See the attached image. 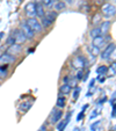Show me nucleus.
Here are the masks:
<instances>
[{
    "label": "nucleus",
    "mask_w": 116,
    "mask_h": 131,
    "mask_svg": "<svg viewBox=\"0 0 116 131\" xmlns=\"http://www.w3.org/2000/svg\"><path fill=\"white\" fill-rule=\"evenodd\" d=\"M44 9H43V4L42 2H36V15L40 17L44 16Z\"/></svg>",
    "instance_id": "14"
},
{
    "label": "nucleus",
    "mask_w": 116,
    "mask_h": 131,
    "mask_svg": "<svg viewBox=\"0 0 116 131\" xmlns=\"http://www.w3.org/2000/svg\"><path fill=\"white\" fill-rule=\"evenodd\" d=\"M4 35H5V33H2V31H1V33H0V39L4 37Z\"/></svg>",
    "instance_id": "40"
},
{
    "label": "nucleus",
    "mask_w": 116,
    "mask_h": 131,
    "mask_svg": "<svg viewBox=\"0 0 116 131\" xmlns=\"http://www.w3.org/2000/svg\"><path fill=\"white\" fill-rule=\"evenodd\" d=\"M20 51H21V44H16V43L9 45V48H8V50H7V52L9 53V55H12V56L17 55Z\"/></svg>",
    "instance_id": "10"
},
{
    "label": "nucleus",
    "mask_w": 116,
    "mask_h": 131,
    "mask_svg": "<svg viewBox=\"0 0 116 131\" xmlns=\"http://www.w3.org/2000/svg\"><path fill=\"white\" fill-rule=\"evenodd\" d=\"M66 2H67V4H72L73 0H66Z\"/></svg>",
    "instance_id": "42"
},
{
    "label": "nucleus",
    "mask_w": 116,
    "mask_h": 131,
    "mask_svg": "<svg viewBox=\"0 0 116 131\" xmlns=\"http://www.w3.org/2000/svg\"><path fill=\"white\" fill-rule=\"evenodd\" d=\"M89 52L92 56H98L99 52H100V48H98V46H94V45H92V46H89Z\"/></svg>",
    "instance_id": "20"
},
{
    "label": "nucleus",
    "mask_w": 116,
    "mask_h": 131,
    "mask_svg": "<svg viewBox=\"0 0 116 131\" xmlns=\"http://www.w3.org/2000/svg\"><path fill=\"white\" fill-rule=\"evenodd\" d=\"M44 16H45V17H46V19H48V20L52 23V22L57 19V13H56V12H51V11H50V12H48V13L44 14Z\"/></svg>",
    "instance_id": "16"
},
{
    "label": "nucleus",
    "mask_w": 116,
    "mask_h": 131,
    "mask_svg": "<svg viewBox=\"0 0 116 131\" xmlns=\"http://www.w3.org/2000/svg\"><path fill=\"white\" fill-rule=\"evenodd\" d=\"M99 80H100V82H103V81H104V78H100Z\"/></svg>",
    "instance_id": "44"
},
{
    "label": "nucleus",
    "mask_w": 116,
    "mask_h": 131,
    "mask_svg": "<svg viewBox=\"0 0 116 131\" xmlns=\"http://www.w3.org/2000/svg\"><path fill=\"white\" fill-rule=\"evenodd\" d=\"M14 60H15L14 56L9 55L8 52H5L0 56V64H6V65H7V64L14 63Z\"/></svg>",
    "instance_id": "9"
},
{
    "label": "nucleus",
    "mask_w": 116,
    "mask_h": 131,
    "mask_svg": "<svg viewBox=\"0 0 116 131\" xmlns=\"http://www.w3.org/2000/svg\"><path fill=\"white\" fill-rule=\"evenodd\" d=\"M14 43H15L14 37H13V35H12V36H9L8 39H7V44H8V45H12V44H14Z\"/></svg>",
    "instance_id": "30"
},
{
    "label": "nucleus",
    "mask_w": 116,
    "mask_h": 131,
    "mask_svg": "<svg viewBox=\"0 0 116 131\" xmlns=\"http://www.w3.org/2000/svg\"><path fill=\"white\" fill-rule=\"evenodd\" d=\"M86 65H87L86 60L81 56H75L72 59V66L74 68H77V70H80V68L83 70V67H85Z\"/></svg>",
    "instance_id": "3"
},
{
    "label": "nucleus",
    "mask_w": 116,
    "mask_h": 131,
    "mask_svg": "<svg viewBox=\"0 0 116 131\" xmlns=\"http://www.w3.org/2000/svg\"><path fill=\"white\" fill-rule=\"evenodd\" d=\"M110 58H113L114 60H116V46L114 48V50H113V52L110 55Z\"/></svg>",
    "instance_id": "33"
},
{
    "label": "nucleus",
    "mask_w": 116,
    "mask_h": 131,
    "mask_svg": "<svg viewBox=\"0 0 116 131\" xmlns=\"http://www.w3.org/2000/svg\"><path fill=\"white\" fill-rule=\"evenodd\" d=\"M103 43H104V37H103V35H99V36H96V37L93 38V45H94V46L100 48Z\"/></svg>",
    "instance_id": "12"
},
{
    "label": "nucleus",
    "mask_w": 116,
    "mask_h": 131,
    "mask_svg": "<svg viewBox=\"0 0 116 131\" xmlns=\"http://www.w3.org/2000/svg\"><path fill=\"white\" fill-rule=\"evenodd\" d=\"M115 46H116L115 44L110 43V44L103 50V52L101 53V58L103 60H109V59H110V55H112V52H113V50H114Z\"/></svg>",
    "instance_id": "7"
},
{
    "label": "nucleus",
    "mask_w": 116,
    "mask_h": 131,
    "mask_svg": "<svg viewBox=\"0 0 116 131\" xmlns=\"http://www.w3.org/2000/svg\"><path fill=\"white\" fill-rule=\"evenodd\" d=\"M108 71L110 72V76H114V74L116 73V63L115 64H113L110 67H108Z\"/></svg>",
    "instance_id": "27"
},
{
    "label": "nucleus",
    "mask_w": 116,
    "mask_h": 131,
    "mask_svg": "<svg viewBox=\"0 0 116 131\" xmlns=\"http://www.w3.org/2000/svg\"><path fill=\"white\" fill-rule=\"evenodd\" d=\"M42 23H43V25H42V27H44V28H48L49 26H51V22H50V21H49V20H48L45 16H43V17H42Z\"/></svg>",
    "instance_id": "24"
},
{
    "label": "nucleus",
    "mask_w": 116,
    "mask_h": 131,
    "mask_svg": "<svg viewBox=\"0 0 116 131\" xmlns=\"http://www.w3.org/2000/svg\"><path fill=\"white\" fill-rule=\"evenodd\" d=\"M100 124H101V122H100V121H96L95 123H93V124L91 125V130H92V131H96V129L99 128V125H100Z\"/></svg>",
    "instance_id": "26"
},
{
    "label": "nucleus",
    "mask_w": 116,
    "mask_h": 131,
    "mask_svg": "<svg viewBox=\"0 0 116 131\" xmlns=\"http://www.w3.org/2000/svg\"><path fill=\"white\" fill-rule=\"evenodd\" d=\"M54 7H55V9H56V11H63V9H65L66 5H65V2H63V1L58 0L57 2L54 5Z\"/></svg>",
    "instance_id": "17"
},
{
    "label": "nucleus",
    "mask_w": 116,
    "mask_h": 131,
    "mask_svg": "<svg viewBox=\"0 0 116 131\" xmlns=\"http://www.w3.org/2000/svg\"><path fill=\"white\" fill-rule=\"evenodd\" d=\"M21 30L23 31V34L26 35V37H27L28 39H33V38H34V34H35V33H34V30H33V29H31V28L26 23V22L21 25Z\"/></svg>",
    "instance_id": "8"
},
{
    "label": "nucleus",
    "mask_w": 116,
    "mask_h": 131,
    "mask_svg": "<svg viewBox=\"0 0 116 131\" xmlns=\"http://www.w3.org/2000/svg\"><path fill=\"white\" fill-rule=\"evenodd\" d=\"M6 70H7V65H6V64L0 66V77H1V78H4V77L6 76Z\"/></svg>",
    "instance_id": "23"
},
{
    "label": "nucleus",
    "mask_w": 116,
    "mask_h": 131,
    "mask_svg": "<svg viewBox=\"0 0 116 131\" xmlns=\"http://www.w3.org/2000/svg\"><path fill=\"white\" fill-rule=\"evenodd\" d=\"M80 87H75V89L73 91V100L75 101L77 99H78V96H79V94H80Z\"/></svg>",
    "instance_id": "25"
},
{
    "label": "nucleus",
    "mask_w": 116,
    "mask_h": 131,
    "mask_svg": "<svg viewBox=\"0 0 116 131\" xmlns=\"http://www.w3.org/2000/svg\"><path fill=\"white\" fill-rule=\"evenodd\" d=\"M67 81H69V77H65L64 78V84H67Z\"/></svg>",
    "instance_id": "38"
},
{
    "label": "nucleus",
    "mask_w": 116,
    "mask_h": 131,
    "mask_svg": "<svg viewBox=\"0 0 116 131\" xmlns=\"http://www.w3.org/2000/svg\"><path fill=\"white\" fill-rule=\"evenodd\" d=\"M57 107L60 108V109L65 107V97H63V96H62V97H60V96L58 97L57 99Z\"/></svg>",
    "instance_id": "22"
},
{
    "label": "nucleus",
    "mask_w": 116,
    "mask_h": 131,
    "mask_svg": "<svg viewBox=\"0 0 116 131\" xmlns=\"http://www.w3.org/2000/svg\"><path fill=\"white\" fill-rule=\"evenodd\" d=\"M100 21V15L99 14H96L95 16H94V20H93V23L94 25H96V22H99Z\"/></svg>",
    "instance_id": "32"
},
{
    "label": "nucleus",
    "mask_w": 116,
    "mask_h": 131,
    "mask_svg": "<svg viewBox=\"0 0 116 131\" xmlns=\"http://www.w3.org/2000/svg\"><path fill=\"white\" fill-rule=\"evenodd\" d=\"M108 72V67L106 65H101V66H99L98 68H96V73L98 74H100V76H102V74H106Z\"/></svg>",
    "instance_id": "19"
},
{
    "label": "nucleus",
    "mask_w": 116,
    "mask_h": 131,
    "mask_svg": "<svg viewBox=\"0 0 116 131\" xmlns=\"http://www.w3.org/2000/svg\"><path fill=\"white\" fill-rule=\"evenodd\" d=\"M106 100H107V97H103V99H102L101 101H100V103H103V102H104Z\"/></svg>",
    "instance_id": "41"
},
{
    "label": "nucleus",
    "mask_w": 116,
    "mask_h": 131,
    "mask_svg": "<svg viewBox=\"0 0 116 131\" xmlns=\"http://www.w3.org/2000/svg\"><path fill=\"white\" fill-rule=\"evenodd\" d=\"M42 4L46 5L48 7H51L54 6V0H42Z\"/></svg>",
    "instance_id": "28"
},
{
    "label": "nucleus",
    "mask_w": 116,
    "mask_h": 131,
    "mask_svg": "<svg viewBox=\"0 0 116 131\" xmlns=\"http://www.w3.org/2000/svg\"><path fill=\"white\" fill-rule=\"evenodd\" d=\"M99 35H101V30H100V28L98 27V28H93L92 30H91V37H96V36H99Z\"/></svg>",
    "instance_id": "21"
},
{
    "label": "nucleus",
    "mask_w": 116,
    "mask_h": 131,
    "mask_svg": "<svg viewBox=\"0 0 116 131\" xmlns=\"http://www.w3.org/2000/svg\"><path fill=\"white\" fill-rule=\"evenodd\" d=\"M110 21H104V22H102L101 27H100V30H101V35H104V34H107V31L109 30V28H110Z\"/></svg>",
    "instance_id": "15"
},
{
    "label": "nucleus",
    "mask_w": 116,
    "mask_h": 131,
    "mask_svg": "<svg viewBox=\"0 0 116 131\" xmlns=\"http://www.w3.org/2000/svg\"><path fill=\"white\" fill-rule=\"evenodd\" d=\"M13 37H14V42L16 44H22V43H25L26 42V35L23 34V31L21 30V29H17V30H15L14 33H13Z\"/></svg>",
    "instance_id": "5"
},
{
    "label": "nucleus",
    "mask_w": 116,
    "mask_h": 131,
    "mask_svg": "<svg viewBox=\"0 0 116 131\" xmlns=\"http://www.w3.org/2000/svg\"><path fill=\"white\" fill-rule=\"evenodd\" d=\"M99 114H100V108H99V109H95V110H94V113H93V114L91 115V118L95 117V116H96V115H99Z\"/></svg>",
    "instance_id": "31"
},
{
    "label": "nucleus",
    "mask_w": 116,
    "mask_h": 131,
    "mask_svg": "<svg viewBox=\"0 0 116 131\" xmlns=\"http://www.w3.org/2000/svg\"><path fill=\"white\" fill-rule=\"evenodd\" d=\"M37 131H46V127H45V125H42Z\"/></svg>",
    "instance_id": "36"
},
{
    "label": "nucleus",
    "mask_w": 116,
    "mask_h": 131,
    "mask_svg": "<svg viewBox=\"0 0 116 131\" xmlns=\"http://www.w3.org/2000/svg\"><path fill=\"white\" fill-rule=\"evenodd\" d=\"M83 76H84V72H83V70L80 68V70H78V72H77V76H75V79L80 80V79H83Z\"/></svg>",
    "instance_id": "29"
},
{
    "label": "nucleus",
    "mask_w": 116,
    "mask_h": 131,
    "mask_svg": "<svg viewBox=\"0 0 116 131\" xmlns=\"http://www.w3.org/2000/svg\"><path fill=\"white\" fill-rule=\"evenodd\" d=\"M33 106V101H25V102H22L21 105H20V110L22 111V113H26V111H28L29 109H30V107Z\"/></svg>",
    "instance_id": "13"
},
{
    "label": "nucleus",
    "mask_w": 116,
    "mask_h": 131,
    "mask_svg": "<svg viewBox=\"0 0 116 131\" xmlns=\"http://www.w3.org/2000/svg\"><path fill=\"white\" fill-rule=\"evenodd\" d=\"M87 108H88V105H85L84 107H83V111H85V110H86Z\"/></svg>",
    "instance_id": "39"
},
{
    "label": "nucleus",
    "mask_w": 116,
    "mask_h": 131,
    "mask_svg": "<svg viewBox=\"0 0 116 131\" xmlns=\"http://www.w3.org/2000/svg\"><path fill=\"white\" fill-rule=\"evenodd\" d=\"M73 131H80V129H79V128H74V129H73Z\"/></svg>",
    "instance_id": "43"
},
{
    "label": "nucleus",
    "mask_w": 116,
    "mask_h": 131,
    "mask_svg": "<svg viewBox=\"0 0 116 131\" xmlns=\"http://www.w3.org/2000/svg\"><path fill=\"white\" fill-rule=\"evenodd\" d=\"M71 115H72V113H69L65 119H63V121H60V122L58 123V124H57V130L58 131H63L64 129H65V127H66V124H67L69 119L71 118Z\"/></svg>",
    "instance_id": "11"
},
{
    "label": "nucleus",
    "mask_w": 116,
    "mask_h": 131,
    "mask_svg": "<svg viewBox=\"0 0 116 131\" xmlns=\"http://www.w3.org/2000/svg\"><path fill=\"white\" fill-rule=\"evenodd\" d=\"M83 117H84V111H81V113H80V114H79V115L77 116V121L79 122V121H80V119H81Z\"/></svg>",
    "instance_id": "34"
},
{
    "label": "nucleus",
    "mask_w": 116,
    "mask_h": 131,
    "mask_svg": "<svg viewBox=\"0 0 116 131\" xmlns=\"http://www.w3.org/2000/svg\"><path fill=\"white\" fill-rule=\"evenodd\" d=\"M94 84H95V79H92L91 82H89V88H92V87L94 86Z\"/></svg>",
    "instance_id": "35"
},
{
    "label": "nucleus",
    "mask_w": 116,
    "mask_h": 131,
    "mask_svg": "<svg viewBox=\"0 0 116 131\" xmlns=\"http://www.w3.org/2000/svg\"><path fill=\"white\" fill-rule=\"evenodd\" d=\"M26 23L34 30V33H40V31H42V25H41V23L38 22V20L35 19V17H29Z\"/></svg>",
    "instance_id": "2"
},
{
    "label": "nucleus",
    "mask_w": 116,
    "mask_h": 131,
    "mask_svg": "<svg viewBox=\"0 0 116 131\" xmlns=\"http://www.w3.org/2000/svg\"><path fill=\"white\" fill-rule=\"evenodd\" d=\"M112 116H113V117H116V107L114 108V110H113V114H112Z\"/></svg>",
    "instance_id": "37"
},
{
    "label": "nucleus",
    "mask_w": 116,
    "mask_h": 131,
    "mask_svg": "<svg viewBox=\"0 0 116 131\" xmlns=\"http://www.w3.org/2000/svg\"><path fill=\"white\" fill-rule=\"evenodd\" d=\"M63 116V111L60 109H54L51 115H50V123L51 124H57L59 119Z\"/></svg>",
    "instance_id": "6"
},
{
    "label": "nucleus",
    "mask_w": 116,
    "mask_h": 131,
    "mask_svg": "<svg viewBox=\"0 0 116 131\" xmlns=\"http://www.w3.org/2000/svg\"><path fill=\"white\" fill-rule=\"evenodd\" d=\"M71 89H72V87H71L69 84H64V85L60 87V92L63 93V94H70Z\"/></svg>",
    "instance_id": "18"
},
{
    "label": "nucleus",
    "mask_w": 116,
    "mask_h": 131,
    "mask_svg": "<svg viewBox=\"0 0 116 131\" xmlns=\"http://www.w3.org/2000/svg\"><path fill=\"white\" fill-rule=\"evenodd\" d=\"M101 12L102 14L106 16V17H110V16H113V15H115L116 13V7L114 5H112V4H104L103 6H102L101 8Z\"/></svg>",
    "instance_id": "1"
},
{
    "label": "nucleus",
    "mask_w": 116,
    "mask_h": 131,
    "mask_svg": "<svg viewBox=\"0 0 116 131\" xmlns=\"http://www.w3.org/2000/svg\"><path fill=\"white\" fill-rule=\"evenodd\" d=\"M25 12L28 17H35L36 16V2H28L25 6Z\"/></svg>",
    "instance_id": "4"
}]
</instances>
